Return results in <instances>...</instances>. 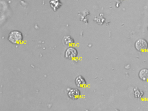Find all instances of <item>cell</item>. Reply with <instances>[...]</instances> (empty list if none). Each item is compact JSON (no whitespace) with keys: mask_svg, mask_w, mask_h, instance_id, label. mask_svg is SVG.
I'll return each mask as SVG.
<instances>
[{"mask_svg":"<svg viewBox=\"0 0 148 111\" xmlns=\"http://www.w3.org/2000/svg\"><path fill=\"white\" fill-rule=\"evenodd\" d=\"M8 40L12 44H18L23 41V34L18 30H13L9 34Z\"/></svg>","mask_w":148,"mask_h":111,"instance_id":"6da1fadb","label":"cell"},{"mask_svg":"<svg viewBox=\"0 0 148 111\" xmlns=\"http://www.w3.org/2000/svg\"><path fill=\"white\" fill-rule=\"evenodd\" d=\"M135 48L139 52H144L148 48V43L146 40L144 39H139L135 42Z\"/></svg>","mask_w":148,"mask_h":111,"instance_id":"7a4b0ae2","label":"cell"},{"mask_svg":"<svg viewBox=\"0 0 148 111\" xmlns=\"http://www.w3.org/2000/svg\"><path fill=\"white\" fill-rule=\"evenodd\" d=\"M77 50L73 47H70L65 52V57L68 60H73L77 56Z\"/></svg>","mask_w":148,"mask_h":111,"instance_id":"3957f363","label":"cell"},{"mask_svg":"<svg viewBox=\"0 0 148 111\" xmlns=\"http://www.w3.org/2000/svg\"><path fill=\"white\" fill-rule=\"evenodd\" d=\"M68 95L69 98H71L72 99H77L80 97V92L78 89L77 88H73L71 89L68 93Z\"/></svg>","mask_w":148,"mask_h":111,"instance_id":"277c9868","label":"cell"},{"mask_svg":"<svg viewBox=\"0 0 148 111\" xmlns=\"http://www.w3.org/2000/svg\"><path fill=\"white\" fill-rule=\"evenodd\" d=\"M75 83L76 86L78 87L83 88L86 85V82L83 76L79 75L75 79Z\"/></svg>","mask_w":148,"mask_h":111,"instance_id":"5b68a950","label":"cell"},{"mask_svg":"<svg viewBox=\"0 0 148 111\" xmlns=\"http://www.w3.org/2000/svg\"><path fill=\"white\" fill-rule=\"evenodd\" d=\"M138 76L140 79L143 81L148 80V69H143L139 71L138 73Z\"/></svg>","mask_w":148,"mask_h":111,"instance_id":"8992f818","label":"cell"},{"mask_svg":"<svg viewBox=\"0 0 148 111\" xmlns=\"http://www.w3.org/2000/svg\"><path fill=\"white\" fill-rule=\"evenodd\" d=\"M63 42H64V45L66 46H71L74 43V40L71 36H67L64 37Z\"/></svg>","mask_w":148,"mask_h":111,"instance_id":"52a82bcc","label":"cell"},{"mask_svg":"<svg viewBox=\"0 0 148 111\" xmlns=\"http://www.w3.org/2000/svg\"><path fill=\"white\" fill-rule=\"evenodd\" d=\"M60 1V0H51L50 1L51 7L54 11H56L62 5L60 2L58 3Z\"/></svg>","mask_w":148,"mask_h":111,"instance_id":"ba28073f","label":"cell"},{"mask_svg":"<svg viewBox=\"0 0 148 111\" xmlns=\"http://www.w3.org/2000/svg\"><path fill=\"white\" fill-rule=\"evenodd\" d=\"M143 95L144 92L143 91L139 90L138 88L136 90H134V96L136 98H138V99L141 98Z\"/></svg>","mask_w":148,"mask_h":111,"instance_id":"9c48e42d","label":"cell"},{"mask_svg":"<svg viewBox=\"0 0 148 111\" xmlns=\"http://www.w3.org/2000/svg\"><path fill=\"white\" fill-rule=\"evenodd\" d=\"M118 1H123V0H118Z\"/></svg>","mask_w":148,"mask_h":111,"instance_id":"30bf717a","label":"cell"},{"mask_svg":"<svg viewBox=\"0 0 148 111\" xmlns=\"http://www.w3.org/2000/svg\"></svg>","mask_w":148,"mask_h":111,"instance_id":"8fae6325","label":"cell"}]
</instances>
